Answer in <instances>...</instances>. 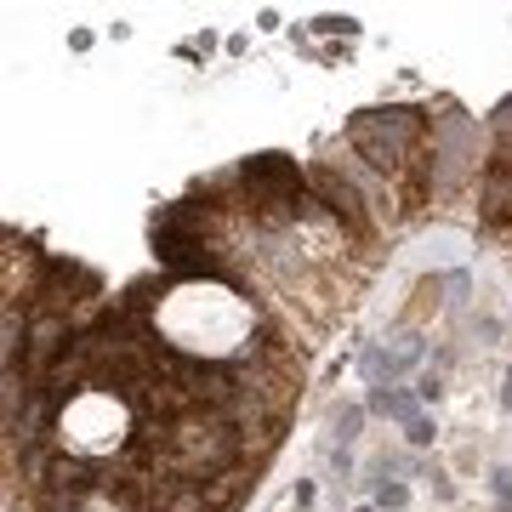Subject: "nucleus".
Masks as SVG:
<instances>
[{"instance_id": "1", "label": "nucleus", "mask_w": 512, "mask_h": 512, "mask_svg": "<svg viewBox=\"0 0 512 512\" xmlns=\"http://www.w3.org/2000/svg\"><path fill=\"white\" fill-rule=\"evenodd\" d=\"M148 336L160 342V353L183 359L188 370H222L256 353L262 336V313L239 285L217 274H183L171 279L154 308H148Z\"/></svg>"}, {"instance_id": "2", "label": "nucleus", "mask_w": 512, "mask_h": 512, "mask_svg": "<svg viewBox=\"0 0 512 512\" xmlns=\"http://www.w3.org/2000/svg\"><path fill=\"white\" fill-rule=\"evenodd\" d=\"M131 439H137V399H131L126 382L97 376V382L63 393L52 410V444L74 467H97V461L126 456Z\"/></svg>"}, {"instance_id": "3", "label": "nucleus", "mask_w": 512, "mask_h": 512, "mask_svg": "<svg viewBox=\"0 0 512 512\" xmlns=\"http://www.w3.org/2000/svg\"><path fill=\"white\" fill-rule=\"evenodd\" d=\"M427 131H433V120L421 109H404V103L359 109L348 120V148L365 160V171L399 177V171H410L416 160H427Z\"/></svg>"}, {"instance_id": "4", "label": "nucleus", "mask_w": 512, "mask_h": 512, "mask_svg": "<svg viewBox=\"0 0 512 512\" xmlns=\"http://www.w3.org/2000/svg\"><path fill=\"white\" fill-rule=\"evenodd\" d=\"M376 507H393V512H404L410 507V490H404V484H382V490H376Z\"/></svg>"}]
</instances>
